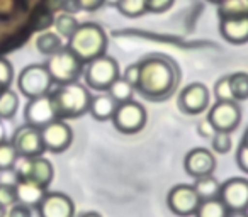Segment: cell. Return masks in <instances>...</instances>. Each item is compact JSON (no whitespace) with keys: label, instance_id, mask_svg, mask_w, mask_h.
I'll return each instance as SVG.
<instances>
[{"label":"cell","instance_id":"cell-1","mask_svg":"<svg viewBox=\"0 0 248 217\" xmlns=\"http://www.w3.org/2000/svg\"><path fill=\"white\" fill-rule=\"evenodd\" d=\"M140 65V78L136 92L153 102L165 100L175 92L179 73L172 59L165 56H148Z\"/></svg>","mask_w":248,"mask_h":217},{"label":"cell","instance_id":"cell-2","mask_svg":"<svg viewBox=\"0 0 248 217\" xmlns=\"http://www.w3.org/2000/svg\"><path fill=\"white\" fill-rule=\"evenodd\" d=\"M49 97H51L53 107H55L56 117L63 119V121L77 119L89 112L90 99H92L87 87H83L78 82L58 85V88L49 92Z\"/></svg>","mask_w":248,"mask_h":217},{"label":"cell","instance_id":"cell-3","mask_svg":"<svg viewBox=\"0 0 248 217\" xmlns=\"http://www.w3.org/2000/svg\"><path fill=\"white\" fill-rule=\"evenodd\" d=\"M107 34L99 24L95 22H83L77 28L72 38L66 43V48H70L83 63H89L99 56L106 55L107 51Z\"/></svg>","mask_w":248,"mask_h":217},{"label":"cell","instance_id":"cell-4","mask_svg":"<svg viewBox=\"0 0 248 217\" xmlns=\"http://www.w3.org/2000/svg\"><path fill=\"white\" fill-rule=\"evenodd\" d=\"M46 68H48L53 82L63 85V83L78 82V78L83 75V70H85V63L72 49L65 46L62 51L49 56Z\"/></svg>","mask_w":248,"mask_h":217},{"label":"cell","instance_id":"cell-5","mask_svg":"<svg viewBox=\"0 0 248 217\" xmlns=\"http://www.w3.org/2000/svg\"><path fill=\"white\" fill-rule=\"evenodd\" d=\"M83 76H85V83L89 88L95 92H107L109 87L121 76V70L112 56L102 55L87 63Z\"/></svg>","mask_w":248,"mask_h":217},{"label":"cell","instance_id":"cell-6","mask_svg":"<svg viewBox=\"0 0 248 217\" xmlns=\"http://www.w3.org/2000/svg\"><path fill=\"white\" fill-rule=\"evenodd\" d=\"M53 78L46 65H29L17 76V88L28 99L48 95L53 88Z\"/></svg>","mask_w":248,"mask_h":217},{"label":"cell","instance_id":"cell-7","mask_svg":"<svg viewBox=\"0 0 248 217\" xmlns=\"http://www.w3.org/2000/svg\"><path fill=\"white\" fill-rule=\"evenodd\" d=\"M146 109L136 100H129V102L117 103V109L112 116V124L123 134H136L140 132L146 124Z\"/></svg>","mask_w":248,"mask_h":217},{"label":"cell","instance_id":"cell-8","mask_svg":"<svg viewBox=\"0 0 248 217\" xmlns=\"http://www.w3.org/2000/svg\"><path fill=\"white\" fill-rule=\"evenodd\" d=\"M16 176H17L16 180H29V182H34L48 188L55 176V168L51 161L43 156L22 158V161H17L16 165Z\"/></svg>","mask_w":248,"mask_h":217},{"label":"cell","instance_id":"cell-9","mask_svg":"<svg viewBox=\"0 0 248 217\" xmlns=\"http://www.w3.org/2000/svg\"><path fill=\"white\" fill-rule=\"evenodd\" d=\"M199 203H201L199 193H197L196 187L189 185V183H179V185L172 187L169 195H167V205L179 217L194 216Z\"/></svg>","mask_w":248,"mask_h":217},{"label":"cell","instance_id":"cell-10","mask_svg":"<svg viewBox=\"0 0 248 217\" xmlns=\"http://www.w3.org/2000/svg\"><path fill=\"white\" fill-rule=\"evenodd\" d=\"M11 143L14 145L16 151L21 158H36V156H43V153L46 151L45 145H43L41 129L28 124V122L16 129Z\"/></svg>","mask_w":248,"mask_h":217},{"label":"cell","instance_id":"cell-11","mask_svg":"<svg viewBox=\"0 0 248 217\" xmlns=\"http://www.w3.org/2000/svg\"><path fill=\"white\" fill-rule=\"evenodd\" d=\"M207 121L216 131L233 132L241 122V109L234 100H216L207 112Z\"/></svg>","mask_w":248,"mask_h":217},{"label":"cell","instance_id":"cell-12","mask_svg":"<svg viewBox=\"0 0 248 217\" xmlns=\"http://www.w3.org/2000/svg\"><path fill=\"white\" fill-rule=\"evenodd\" d=\"M209 100L211 95L207 87L201 82H194L180 90L179 99H177V105H179V109L184 114L199 116L209 107Z\"/></svg>","mask_w":248,"mask_h":217},{"label":"cell","instance_id":"cell-13","mask_svg":"<svg viewBox=\"0 0 248 217\" xmlns=\"http://www.w3.org/2000/svg\"><path fill=\"white\" fill-rule=\"evenodd\" d=\"M219 199L230 212H247L248 209V180L233 176L221 183Z\"/></svg>","mask_w":248,"mask_h":217},{"label":"cell","instance_id":"cell-14","mask_svg":"<svg viewBox=\"0 0 248 217\" xmlns=\"http://www.w3.org/2000/svg\"><path fill=\"white\" fill-rule=\"evenodd\" d=\"M41 138L46 151L63 153L72 146L73 129L63 119H55V121L49 122L48 126H45L41 129Z\"/></svg>","mask_w":248,"mask_h":217},{"label":"cell","instance_id":"cell-15","mask_svg":"<svg viewBox=\"0 0 248 217\" xmlns=\"http://www.w3.org/2000/svg\"><path fill=\"white\" fill-rule=\"evenodd\" d=\"M24 119L28 124L39 129H43L49 122L58 119L49 93L48 95L34 97V99H28V103H26V109H24Z\"/></svg>","mask_w":248,"mask_h":217},{"label":"cell","instance_id":"cell-16","mask_svg":"<svg viewBox=\"0 0 248 217\" xmlns=\"http://www.w3.org/2000/svg\"><path fill=\"white\" fill-rule=\"evenodd\" d=\"M184 170L194 180L209 176L216 170V156L206 148H194L184 158Z\"/></svg>","mask_w":248,"mask_h":217},{"label":"cell","instance_id":"cell-17","mask_svg":"<svg viewBox=\"0 0 248 217\" xmlns=\"http://www.w3.org/2000/svg\"><path fill=\"white\" fill-rule=\"evenodd\" d=\"M39 217H75V203L63 192H46L38 203Z\"/></svg>","mask_w":248,"mask_h":217},{"label":"cell","instance_id":"cell-18","mask_svg":"<svg viewBox=\"0 0 248 217\" xmlns=\"http://www.w3.org/2000/svg\"><path fill=\"white\" fill-rule=\"evenodd\" d=\"M219 34L230 44H247L248 43V14L241 17L219 19Z\"/></svg>","mask_w":248,"mask_h":217},{"label":"cell","instance_id":"cell-19","mask_svg":"<svg viewBox=\"0 0 248 217\" xmlns=\"http://www.w3.org/2000/svg\"><path fill=\"white\" fill-rule=\"evenodd\" d=\"M117 109V102L107 92H100L99 95H93L90 99L89 112L95 121L106 122L110 121Z\"/></svg>","mask_w":248,"mask_h":217},{"label":"cell","instance_id":"cell-20","mask_svg":"<svg viewBox=\"0 0 248 217\" xmlns=\"http://www.w3.org/2000/svg\"><path fill=\"white\" fill-rule=\"evenodd\" d=\"M16 192H17V203L26 207H38L48 190L29 180H16Z\"/></svg>","mask_w":248,"mask_h":217},{"label":"cell","instance_id":"cell-21","mask_svg":"<svg viewBox=\"0 0 248 217\" xmlns=\"http://www.w3.org/2000/svg\"><path fill=\"white\" fill-rule=\"evenodd\" d=\"M36 48H38V51L41 55L53 56L58 51H62L65 48V44H63V38L58 32L45 31L36 38Z\"/></svg>","mask_w":248,"mask_h":217},{"label":"cell","instance_id":"cell-22","mask_svg":"<svg viewBox=\"0 0 248 217\" xmlns=\"http://www.w3.org/2000/svg\"><path fill=\"white\" fill-rule=\"evenodd\" d=\"M230 210L228 207L223 203V200L219 197L216 199H209V200H201L199 207H197L196 217H228Z\"/></svg>","mask_w":248,"mask_h":217},{"label":"cell","instance_id":"cell-23","mask_svg":"<svg viewBox=\"0 0 248 217\" xmlns=\"http://www.w3.org/2000/svg\"><path fill=\"white\" fill-rule=\"evenodd\" d=\"M135 92H136L135 87H133L126 78H123V76H119V78L109 87V90H107V93H109L117 103H124V102L133 100Z\"/></svg>","mask_w":248,"mask_h":217},{"label":"cell","instance_id":"cell-24","mask_svg":"<svg viewBox=\"0 0 248 217\" xmlns=\"http://www.w3.org/2000/svg\"><path fill=\"white\" fill-rule=\"evenodd\" d=\"M230 88L234 102L248 100V73L236 72L230 75Z\"/></svg>","mask_w":248,"mask_h":217},{"label":"cell","instance_id":"cell-25","mask_svg":"<svg viewBox=\"0 0 248 217\" xmlns=\"http://www.w3.org/2000/svg\"><path fill=\"white\" fill-rule=\"evenodd\" d=\"M194 187H196L201 200H209V199H216V197H219L221 183L217 182V178H214L213 175L202 176V178H196Z\"/></svg>","mask_w":248,"mask_h":217},{"label":"cell","instance_id":"cell-26","mask_svg":"<svg viewBox=\"0 0 248 217\" xmlns=\"http://www.w3.org/2000/svg\"><path fill=\"white\" fill-rule=\"evenodd\" d=\"M19 109V97L12 88L0 92V119H12Z\"/></svg>","mask_w":248,"mask_h":217},{"label":"cell","instance_id":"cell-27","mask_svg":"<svg viewBox=\"0 0 248 217\" xmlns=\"http://www.w3.org/2000/svg\"><path fill=\"white\" fill-rule=\"evenodd\" d=\"M248 14V0H224L217 5L219 19L226 17H241Z\"/></svg>","mask_w":248,"mask_h":217},{"label":"cell","instance_id":"cell-28","mask_svg":"<svg viewBox=\"0 0 248 217\" xmlns=\"http://www.w3.org/2000/svg\"><path fill=\"white\" fill-rule=\"evenodd\" d=\"M19 155L11 141L0 143V172H11L17 165Z\"/></svg>","mask_w":248,"mask_h":217},{"label":"cell","instance_id":"cell-29","mask_svg":"<svg viewBox=\"0 0 248 217\" xmlns=\"http://www.w3.org/2000/svg\"><path fill=\"white\" fill-rule=\"evenodd\" d=\"M80 26V22L77 21L75 15L72 14H60L58 17L55 19V29L62 38L70 39L72 34L77 31V28Z\"/></svg>","mask_w":248,"mask_h":217},{"label":"cell","instance_id":"cell-30","mask_svg":"<svg viewBox=\"0 0 248 217\" xmlns=\"http://www.w3.org/2000/svg\"><path fill=\"white\" fill-rule=\"evenodd\" d=\"M116 7L126 17H140L146 12V0H117Z\"/></svg>","mask_w":248,"mask_h":217},{"label":"cell","instance_id":"cell-31","mask_svg":"<svg viewBox=\"0 0 248 217\" xmlns=\"http://www.w3.org/2000/svg\"><path fill=\"white\" fill-rule=\"evenodd\" d=\"M211 143H213V149L216 153H219V155H226V153H230L231 148H233L231 132H226V131H216L213 138H211Z\"/></svg>","mask_w":248,"mask_h":217},{"label":"cell","instance_id":"cell-32","mask_svg":"<svg viewBox=\"0 0 248 217\" xmlns=\"http://www.w3.org/2000/svg\"><path fill=\"white\" fill-rule=\"evenodd\" d=\"M236 163H238V166H240L241 172L248 175V128H247V131H245L243 138H241L240 145H238Z\"/></svg>","mask_w":248,"mask_h":217},{"label":"cell","instance_id":"cell-33","mask_svg":"<svg viewBox=\"0 0 248 217\" xmlns=\"http://www.w3.org/2000/svg\"><path fill=\"white\" fill-rule=\"evenodd\" d=\"M14 80V70L9 59L0 58V92L11 88V83Z\"/></svg>","mask_w":248,"mask_h":217},{"label":"cell","instance_id":"cell-34","mask_svg":"<svg viewBox=\"0 0 248 217\" xmlns=\"http://www.w3.org/2000/svg\"><path fill=\"white\" fill-rule=\"evenodd\" d=\"M0 203L5 207H12L17 203L16 183H0Z\"/></svg>","mask_w":248,"mask_h":217},{"label":"cell","instance_id":"cell-35","mask_svg":"<svg viewBox=\"0 0 248 217\" xmlns=\"http://www.w3.org/2000/svg\"><path fill=\"white\" fill-rule=\"evenodd\" d=\"M214 95H216V100H233L230 88V75L221 76L217 80L216 85H214Z\"/></svg>","mask_w":248,"mask_h":217},{"label":"cell","instance_id":"cell-36","mask_svg":"<svg viewBox=\"0 0 248 217\" xmlns=\"http://www.w3.org/2000/svg\"><path fill=\"white\" fill-rule=\"evenodd\" d=\"M175 0H146V12L152 14H162V12L169 11L173 5Z\"/></svg>","mask_w":248,"mask_h":217},{"label":"cell","instance_id":"cell-37","mask_svg":"<svg viewBox=\"0 0 248 217\" xmlns=\"http://www.w3.org/2000/svg\"><path fill=\"white\" fill-rule=\"evenodd\" d=\"M73 4L77 5L78 11L85 12H95L106 4V0H73Z\"/></svg>","mask_w":248,"mask_h":217},{"label":"cell","instance_id":"cell-38","mask_svg":"<svg viewBox=\"0 0 248 217\" xmlns=\"http://www.w3.org/2000/svg\"><path fill=\"white\" fill-rule=\"evenodd\" d=\"M123 78H126L133 87L136 88V83H138V78H140V65L135 63V65H129L128 68L124 70V75H121Z\"/></svg>","mask_w":248,"mask_h":217},{"label":"cell","instance_id":"cell-39","mask_svg":"<svg viewBox=\"0 0 248 217\" xmlns=\"http://www.w3.org/2000/svg\"><path fill=\"white\" fill-rule=\"evenodd\" d=\"M7 217H32L31 207H26V205H22V203H16L7 212Z\"/></svg>","mask_w":248,"mask_h":217},{"label":"cell","instance_id":"cell-40","mask_svg":"<svg viewBox=\"0 0 248 217\" xmlns=\"http://www.w3.org/2000/svg\"><path fill=\"white\" fill-rule=\"evenodd\" d=\"M214 132H216V129L213 128V124H211L207 119H204V121H201L199 124H197V134L201 136V138H213Z\"/></svg>","mask_w":248,"mask_h":217},{"label":"cell","instance_id":"cell-41","mask_svg":"<svg viewBox=\"0 0 248 217\" xmlns=\"http://www.w3.org/2000/svg\"><path fill=\"white\" fill-rule=\"evenodd\" d=\"M4 141H7V139H5V126H4V122H2V119H0V143H4Z\"/></svg>","mask_w":248,"mask_h":217},{"label":"cell","instance_id":"cell-42","mask_svg":"<svg viewBox=\"0 0 248 217\" xmlns=\"http://www.w3.org/2000/svg\"><path fill=\"white\" fill-rule=\"evenodd\" d=\"M78 217H102L99 212H93V210H89V212H82Z\"/></svg>","mask_w":248,"mask_h":217},{"label":"cell","instance_id":"cell-43","mask_svg":"<svg viewBox=\"0 0 248 217\" xmlns=\"http://www.w3.org/2000/svg\"><path fill=\"white\" fill-rule=\"evenodd\" d=\"M228 217H248L247 212H230Z\"/></svg>","mask_w":248,"mask_h":217},{"label":"cell","instance_id":"cell-44","mask_svg":"<svg viewBox=\"0 0 248 217\" xmlns=\"http://www.w3.org/2000/svg\"><path fill=\"white\" fill-rule=\"evenodd\" d=\"M0 217H7V207L0 203Z\"/></svg>","mask_w":248,"mask_h":217},{"label":"cell","instance_id":"cell-45","mask_svg":"<svg viewBox=\"0 0 248 217\" xmlns=\"http://www.w3.org/2000/svg\"><path fill=\"white\" fill-rule=\"evenodd\" d=\"M207 2H209V4H216V5H219L221 2H224V0H207Z\"/></svg>","mask_w":248,"mask_h":217},{"label":"cell","instance_id":"cell-46","mask_svg":"<svg viewBox=\"0 0 248 217\" xmlns=\"http://www.w3.org/2000/svg\"><path fill=\"white\" fill-rule=\"evenodd\" d=\"M106 4H109V5H116V4H117V0H106Z\"/></svg>","mask_w":248,"mask_h":217}]
</instances>
